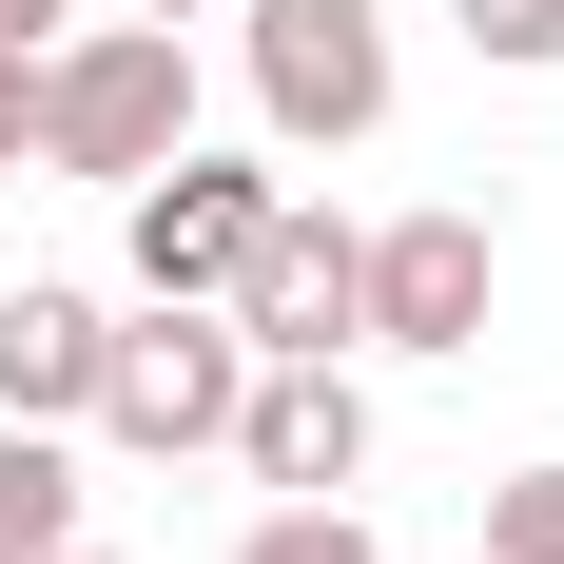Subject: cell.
I'll list each match as a JSON object with an SVG mask.
<instances>
[{"instance_id":"obj_1","label":"cell","mask_w":564,"mask_h":564,"mask_svg":"<svg viewBox=\"0 0 564 564\" xmlns=\"http://www.w3.org/2000/svg\"><path fill=\"white\" fill-rule=\"evenodd\" d=\"M175 137H195V40H175V20H78V40H40V175L137 195Z\"/></svg>"},{"instance_id":"obj_2","label":"cell","mask_w":564,"mask_h":564,"mask_svg":"<svg viewBox=\"0 0 564 564\" xmlns=\"http://www.w3.org/2000/svg\"><path fill=\"white\" fill-rule=\"evenodd\" d=\"M234 390H253V332H234L215 292H156L137 332H98L78 429H98V448H137V467H175V448H215V429H234Z\"/></svg>"},{"instance_id":"obj_3","label":"cell","mask_w":564,"mask_h":564,"mask_svg":"<svg viewBox=\"0 0 564 564\" xmlns=\"http://www.w3.org/2000/svg\"><path fill=\"white\" fill-rule=\"evenodd\" d=\"M215 20H253V117H273L292 156L390 137V20L370 0H215Z\"/></svg>"},{"instance_id":"obj_4","label":"cell","mask_w":564,"mask_h":564,"mask_svg":"<svg viewBox=\"0 0 564 564\" xmlns=\"http://www.w3.org/2000/svg\"><path fill=\"white\" fill-rule=\"evenodd\" d=\"M487 292H507V253H487L467 195L350 234V350H487Z\"/></svg>"},{"instance_id":"obj_5","label":"cell","mask_w":564,"mask_h":564,"mask_svg":"<svg viewBox=\"0 0 564 564\" xmlns=\"http://www.w3.org/2000/svg\"><path fill=\"white\" fill-rule=\"evenodd\" d=\"M273 507H312V487H370V390H350V350H253V390H234L215 429Z\"/></svg>"},{"instance_id":"obj_6","label":"cell","mask_w":564,"mask_h":564,"mask_svg":"<svg viewBox=\"0 0 564 564\" xmlns=\"http://www.w3.org/2000/svg\"><path fill=\"white\" fill-rule=\"evenodd\" d=\"M253 215H273V175H253V156H195V137H175V156L117 195V234H137V292H234Z\"/></svg>"},{"instance_id":"obj_7","label":"cell","mask_w":564,"mask_h":564,"mask_svg":"<svg viewBox=\"0 0 564 564\" xmlns=\"http://www.w3.org/2000/svg\"><path fill=\"white\" fill-rule=\"evenodd\" d=\"M215 312H234L253 350H350V215H312V195H273Z\"/></svg>"},{"instance_id":"obj_8","label":"cell","mask_w":564,"mask_h":564,"mask_svg":"<svg viewBox=\"0 0 564 564\" xmlns=\"http://www.w3.org/2000/svg\"><path fill=\"white\" fill-rule=\"evenodd\" d=\"M78 390H98V292L20 273L0 292V409H20V429H78Z\"/></svg>"},{"instance_id":"obj_9","label":"cell","mask_w":564,"mask_h":564,"mask_svg":"<svg viewBox=\"0 0 564 564\" xmlns=\"http://www.w3.org/2000/svg\"><path fill=\"white\" fill-rule=\"evenodd\" d=\"M58 545H78V448L0 409V564H58Z\"/></svg>"},{"instance_id":"obj_10","label":"cell","mask_w":564,"mask_h":564,"mask_svg":"<svg viewBox=\"0 0 564 564\" xmlns=\"http://www.w3.org/2000/svg\"><path fill=\"white\" fill-rule=\"evenodd\" d=\"M234 564H390V545L350 525V487H312V507H253V525H234Z\"/></svg>"},{"instance_id":"obj_11","label":"cell","mask_w":564,"mask_h":564,"mask_svg":"<svg viewBox=\"0 0 564 564\" xmlns=\"http://www.w3.org/2000/svg\"><path fill=\"white\" fill-rule=\"evenodd\" d=\"M487 564H564V467H507L487 487Z\"/></svg>"},{"instance_id":"obj_12","label":"cell","mask_w":564,"mask_h":564,"mask_svg":"<svg viewBox=\"0 0 564 564\" xmlns=\"http://www.w3.org/2000/svg\"><path fill=\"white\" fill-rule=\"evenodd\" d=\"M448 20H467V58H507V78L564 58V0H448Z\"/></svg>"},{"instance_id":"obj_13","label":"cell","mask_w":564,"mask_h":564,"mask_svg":"<svg viewBox=\"0 0 564 564\" xmlns=\"http://www.w3.org/2000/svg\"><path fill=\"white\" fill-rule=\"evenodd\" d=\"M40 156V40H0V175Z\"/></svg>"},{"instance_id":"obj_14","label":"cell","mask_w":564,"mask_h":564,"mask_svg":"<svg viewBox=\"0 0 564 564\" xmlns=\"http://www.w3.org/2000/svg\"><path fill=\"white\" fill-rule=\"evenodd\" d=\"M58 20H78V0H0V40H58Z\"/></svg>"},{"instance_id":"obj_15","label":"cell","mask_w":564,"mask_h":564,"mask_svg":"<svg viewBox=\"0 0 564 564\" xmlns=\"http://www.w3.org/2000/svg\"><path fill=\"white\" fill-rule=\"evenodd\" d=\"M117 20H215V0H117Z\"/></svg>"},{"instance_id":"obj_16","label":"cell","mask_w":564,"mask_h":564,"mask_svg":"<svg viewBox=\"0 0 564 564\" xmlns=\"http://www.w3.org/2000/svg\"><path fill=\"white\" fill-rule=\"evenodd\" d=\"M58 564H117V545H58Z\"/></svg>"}]
</instances>
